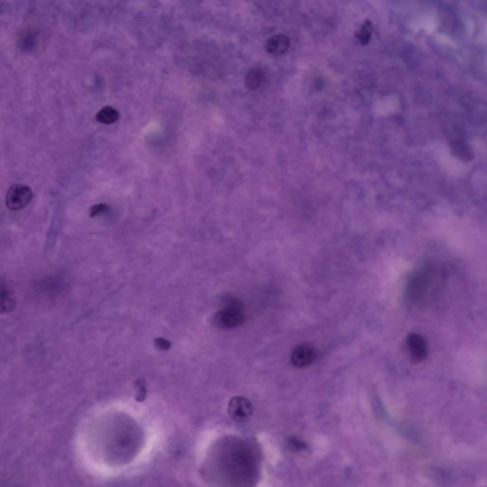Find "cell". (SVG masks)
<instances>
[{"label":"cell","mask_w":487,"mask_h":487,"mask_svg":"<svg viewBox=\"0 0 487 487\" xmlns=\"http://www.w3.org/2000/svg\"><path fill=\"white\" fill-rule=\"evenodd\" d=\"M244 306L234 297H225L224 307L214 316V323L221 329H233L245 321Z\"/></svg>","instance_id":"1"},{"label":"cell","mask_w":487,"mask_h":487,"mask_svg":"<svg viewBox=\"0 0 487 487\" xmlns=\"http://www.w3.org/2000/svg\"><path fill=\"white\" fill-rule=\"evenodd\" d=\"M33 199L30 187L15 184L9 188L6 195V205L10 210H18L25 208Z\"/></svg>","instance_id":"2"},{"label":"cell","mask_w":487,"mask_h":487,"mask_svg":"<svg viewBox=\"0 0 487 487\" xmlns=\"http://www.w3.org/2000/svg\"><path fill=\"white\" fill-rule=\"evenodd\" d=\"M406 348L411 360L419 363L427 357L428 347L425 338L417 333H411L406 338Z\"/></svg>","instance_id":"3"},{"label":"cell","mask_w":487,"mask_h":487,"mask_svg":"<svg viewBox=\"0 0 487 487\" xmlns=\"http://www.w3.org/2000/svg\"><path fill=\"white\" fill-rule=\"evenodd\" d=\"M316 357L317 352L312 345L301 344L293 349L290 360L294 367L303 368L311 365Z\"/></svg>","instance_id":"4"},{"label":"cell","mask_w":487,"mask_h":487,"mask_svg":"<svg viewBox=\"0 0 487 487\" xmlns=\"http://www.w3.org/2000/svg\"><path fill=\"white\" fill-rule=\"evenodd\" d=\"M229 410L233 420L246 421L250 418L253 411V407L246 398L234 397L230 403Z\"/></svg>","instance_id":"5"},{"label":"cell","mask_w":487,"mask_h":487,"mask_svg":"<svg viewBox=\"0 0 487 487\" xmlns=\"http://www.w3.org/2000/svg\"><path fill=\"white\" fill-rule=\"evenodd\" d=\"M289 47V39L284 35H275L267 41L266 50L272 55H281L285 53Z\"/></svg>","instance_id":"6"},{"label":"cell","mask_w":487,"mask_h":487,"mask_svg":"<svg viewBox=\"0 0 487 487\" xmlns=\"http://www.w3.org/2000/svg\"><path fill=\"white\" fill-rule=\"evenodd\" d=\"M15 307V297L10 287L3 280H0V313L9 312Z\"/></svg>","instance_id":"7"},{"label":"cell","mask_w":487,"mask_h":487,"mask_svg":"<svg viewBox=\"0 0 487 487\" xmlns=\"http://www.w3.org/2000/svg\"><path fill=\"white\" fill-rule=\"evenodd\" d=\"M118 118L119 113L113 107H105L101 109L96 114V120L104 125L113 124L118 120Z\"/></svg>","instance_id":"8"},{"label":"cell","mask_w":487,"mask_h":487,"mask_svg":"<svg viewBox=\"0 0 487 487\" xmlns=\"http://www.w3.org/2000/svg\"><path fill=\"white\" fill-rule=\"evenodd\" d=\"M265 81V75L260 70H250L246 75V84L249 90H257Z\"/></svg>","instance_id":"9"},{"label":"cell","mask_w":487,"mask_h":487,"mask_svg":"<svg viewBox=\"0 0 487 487\" xmlns=\"http://www.w3.org/2000/svg\"><path fill=\"white\" fill-rule=\"evenodd\" d=\"M372 31H373L372 23L370 22L369 20H367V21L363 23L360 29L356 33V38L360 41L361 44L366 45L369 42V40L371 38Z\"/></svg>","instance_id":"10"},{"label":"cell","mask_w":487,"mask_h":487,"mask_svg":"<svg viewBox=\"0 0 487 487\" xmlns=\"http://www.w3.org/2000/svg\"><path fill=\"white\" fill-rule=\"evenodd\" d=\"M454 151L459 157L464 160H470L472 158V150L463 142H457L454 145Z\"/></svg>","instance_id":"11"},{"label":"cell","mask_w":487,"mask_h":487,"mask_svg":"<svg viewBox=\"0 0 487 487\" xmlns=\"http://www.w3.org/2000/svg\"><path fill=\"white\" fill-rule=\"evenodd\" d=\"M135 388H136V400L138 402H143L147 395V388H146V382L144 379H138L135 382Z\"/></svg>","instance_id":"12"},{"label":"cell","mask_w":487,"mask_h":487,"mask_svg":"<svg viewBox=\"0 0 487 487\" xmlns=\"http://www.w3.org/2000/svg\"><path fill=\"white\" fill-rule=\"evenodd\" d=\"M107 211H108L107 205H105V204H98V205H94V206L90 209V215L91 217H95V216H98V215L104 214Z\"/></svg>","instance_id":"13"},{"label":"cell","mask_w":487,"mask_h":487,"mask_svg":"<svg viewBox=\"0 0 487 487\" xmlns=\"http://www.w3.org/2000/svg\"><path fill=\"white\" fill-rule=\"evenodd\" d=\"M154 345L159 350H168L171 348L172 343L165 338H156L154 340Z\"/></svg>","instance_id":"14"},{"label":"cell","mask_w":487,"mask_h":487,"mask_svg":"<svg viewBox=\"0 0 487 487\" xmlns=\"http://www.w3.org/2000/svg\"><path fill=\"white\" fill-rule=\"evenodd\" d=\"M289 443H290V446L293 447V449L302 450L304 449L305 446H306L305 442H302V441L298 440V439H295V438L291 439V440L289 441Z\"/></svg>","instance_id":"15"}]
</instances>
